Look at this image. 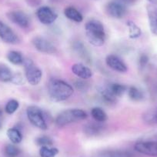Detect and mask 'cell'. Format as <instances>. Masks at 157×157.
I'll use <instances>...</instances> for the list:
<instances>
[{
    "label": "cell",
    "mask_w": 157,
    "mask_h": 157,
    "mask_svg": "<svg viewBox=\"0 0 157 157\" xmlns=\"http://www.w3.org/2000/svg\"><path fill=\"white\" fill-rule=\"evenodd\" d=\"M73 88L65 81L52 78L48 84V94L52 102H59L66 100L73 94Z\"/></svg>",
    "instance_id": "6da1fadb"
},
{
    "label": "cell",
    "mask_w": 157,
    "mask_h": 157,
    "mask_svg": "<svg viewBox=\"0 0 157 157\" xmlns=\"http://www.w3.org/2000/svg\"><path fill=\"white\" fill-rule=\"evenodd\" d=\"M85 30L87 39L93 46H103L106 36L104 25L100 21L96 19L89 21L86 24Z\"/></svg>",
    "instance_id": "7a4b0ae2"
},
{
    "label": "cell",
    "mask_w": 157,
    "mask_h": 157,
    "mask_svg": "<svg viewBox=\"0 0 157 157\" xmlns=\"http://www.w3.org/2000/svg\"><path fill=\"white\" fill-rule=\"evenodd\" d=\"M87 118V113L80 109H69L59 113L56 118V125L62 128L72 123L82 121Z\"/></svg>",
    "instance_id": "3957f363"
},
{
    "label": "cell",
    "mask_w": 157,
    "mask_h": 157,
    "mask_svg": "<svg viewBox=\"0 0 157 157\" xmlns=\"http://www.w3.org/2000/svg\"><path fill=\"white\" fill-rule=\"evenodd\" d=\"M25 76L29 83L32 86H37L41 82L43 72L30 59L24 60Z\"/></svg>",
    "instance_id": "277c9868"
},
{
    "label": "cell",
    "mask_w": 157,
    "mask_h": 157,
    "mask_svg": "<svg viewBox=\"0 0 157 157\" xmlns=\"http://www.w3.org/2000/svg\"><path fill=\"white\" fill-rule=\"evenodd\" d=\"M26 115L29 121L35 127L42 130L47 129V124L42 109L36 105H30L27 108Z\"/></svg>",
    "instance_id": "5b68a950"
},
{
    "label": "cell",
    "mask_w": 157,
    "mask_h": 157,
    "mask_svg": "<svg viewBox=\"0 0 157 157\" xmlns=\"http://www.w3.org/2000/svg\"><path fill=\"white\" fill-rule=\"evenodd\" d=\"M134 149L143 155L157 157V138L137 142Z\"/></svg>",
    "instance_id": "8992f818"
},
{
    "label": "cell",
    "mask_w": 157,
    "mask_h": 157,
    "mask_svg": "<svg viewBox=\"0 0 157 157\" xmlns=\"http://www.w3.org/2000/svg\"><path fill=\"white\" fill-rule=\"evenodd\" d=\"M35 49L39 52L45 54H55L57 52L56 46L46 38L42 36H36L32 40Z\"/></svg>",
    "instance_id": "52a82bcc"
},
{
    "label": "cell",
    "mask_w": 157,
    "mask_h": 157,
    "mask_svg": "<svg viewBox=\"0 0 157 157\" xmlns=\"http://www.w3.org/2000/svg\"><path fill=\"white\" fill-rule=\"evenodd\" d=\"M8 19L22 29H28L30 25V19L28 15L21 10H14L7 13Z\"/></svg>",
    "instance_id": "ba28073f"
},
{
    "label": "cell",
    "mask_w": 157,
    "mask_h": 157,
    "mask_svg": "<svg viewBox=\"0 0 157 157\" xmlns=\"http://www.w3.org/2000/svg\"><path fill=\"white\" fill-rule=\"evenodd\" d=\"M0 39L6 43L16 45L19 43V38L9 25L0 20Z\"/></svg>",
    "instance_id": "9c48e42d"
},
{
    "label": "cell",
    "mask_w": 157,
    "mask_h": 157,
    "mask_svg": "<svg viewBox=\"0 0 157 157\" xmlns=\"http://www.w3.org/2000/svg\"><path fill=\"white\" fill-rule=\"evenodd\" d=\"M105 10L109 16L115 19H122L127 13L126 6L123 2L116 1L109 2L105 7Z\"/></svg>",
    "instance_id": "30bf717a"
},
{
    "label": "cell",
    "mask_w": 157,
    "mask_h": 157,
    "mask_svg": "<svg viewBox=\"0 0 157 157\" xmlns=\"http://www.w3.org/2000/svg\"><path fill=\"white\" fill-rule=\"evenodd\" d=\"M36 16L39 22L46 25L52 24L57 19L56 13L48 6H42L38 9Z\"/></svg>",
    "instance_id": "8fae6325"
},
{
    "label": "cell",
    "mask_w": 157,
    "mask_h": 157,
    "mask_svg": "<svg viewBox=\"0 0 157 157\" xmlns=\"http://www.w3.org/2000/svg\"><path fill=\"white\" fill-rule=\"evenodd\" d=\"M105 63L110 69L116 72H126L128 70L126 63L118 56L109 55L105 59Z\"/></svg>",
    "instance_id": "7c38bea8"
},
{
    "label": "cell",
    "mask_w": 157,
    "mask_h": 157,
    "mask_svg": "<svg viewBox=\"0 0 157 157\" xmlns=\"http://www.w3.org/2000/svg\"><path fill=\"white\" fill-rule=\"evenodd\" d=\"M72 72L75 75H76L78 78H80L82 79H88L93 76V72L88 66L82 64V63H75L72 65Z\"/></svg>",
    "instance_id": "4fadbf2b"
},
{
    "label": "cell",
    "mask_w": 157,
    "mask_h": 157,
    "mask_svg": "<svg viewBox=\"0 0 157 157\" xmlns=\"http://www.w3.org/2000/svg\"><path fill=\"white\" fill-rule=\"evenodd\" d=\"M101 123H99V122L87 123L83 126V132L85 135L90 137L101 135L105 129V126Z\"/></svg>",
    "instance_id": "5bb4252c"
},
{
    "label": "cell",
    "mask_w": 157,
    "mask_h": 157,
    "mask_svg": "<svg viewBox=\"0 0 157 157\" xmlns=\"http://www.w3.org/2000/svg\"><path fill=\"white\" fill-rule=\"evenodd\" d=\"M146 10L151 33L157 36V6L149 5L146 7Z\"/></svg>",
    "instance_id": "9a60e30c"
},
{
    "label": "cell",
    "mask_w": 157,
    "mask_h": 157,
    "mask_svg": "<svg viewBox=\"0 0 157 157\" xmlns=\"http://www.w3.org/2000/svg\"><path fill=\"white\" fill-rule=\"evenodd\" d=\"M72 48H73L74 51L75 53L78 56L82 58L84 61L87 62V63H91V56L87 50L86 47L84 46L83 43L80 41H75L73 43L72 45Z\"/></svg>",
    "instance_id": "2e32d148"
},
{
    "label": "cell",
    "mask_w": 157,
    "mask_h": 157,
    "mask_svg": "<svg viewBox=\"0 0 157 157\" xmlns=\"http://www.w3.org/2000/svg\"><path fill=\"white\" fill-rule=\"evenodd\" d=\"M143 120L146 124L157 126V106L145 112L143 115Z\"/></svg>",
    "instance_id": "e0dca14e"
},
{
    "label": "cell",
    "mask_w": 157,
    "mask_h": 157,
    "mask_svg": "<svg viewBox=\"0 0 157 157\" xmlns=\"http://www.w3.org/2000/svg\"><path fill=\"white\" fill-rule=\"evenodd\" d=\"M64 14L67 19H70L73 22H81L83 20V17H82V15L81 14L80 12H78L74 7L69 6L65 9Z\"/></svg>",
    "instance_id": "ac0fdd59"
},
{
    "label": "cell",
    "mask_w": 157,
    "mask_h": 157,
    "mask_svg": "<svg viewBox=\"0 0 157 157\" xmlns=\"http://www.w3.org/2000/svg\"><path fill=\"white\" fill-rule=\"evenodd\" d=\"M98 157H133L130 152L124 150H106L100 152Z\"/></svg>",
    "instance_id": "d6986e66"
},
{
    "label": "cell",
    "mask_w": 157,
    "mask_h": 157,
    "mask_svg": "<svg viewBox=\"0 0 157 157\" xmlns=\"http://www.w3.org/2000/svg\"><path fill=\"white\" fill-rule=\"evenodd\" d=\"M108 89L109 91L116 96V98L121 97L128 90V87L126 86L121 83H111L108 86Z\"/></svg>",
    "instance_id": "ffe728a7"
},
{
    "label": "cell",
    "mask_w": 157,
    "mask_h": 157,
    "mask_svg": "<svg viewBox=\"0 0 157 157\" xmlns=\"http://www.w3.org/2000/svg\"><path fill=\"white\" fill-rule=\"evenodd\" d=\"M91 116L96 122L104 123L108 120L106 113L100 107H94L91 110Z\"/></svg>",
    "instance_id": "44dd1931"
},
{
    "label": "cell",
    "mask_w": 157,
    "mask_h": 157,
    "mask_svg": "<svg viewBox=\"0 0 157 157\" xmlns=\"http://www.w3.org/2000/svg\"><path fill=\"white\" fill-rule=\"evenodd\" d=\"M7 136L13 144H19L22 140V134L17 128H10L7 130Z\"/></svg>",
    "instance_id": "7402d4cb"
},
{
    "label": "cell",
    "mask_w": 157,
    "mask_h": 157,
    "mask_svg": "<svg viewBox=\"0 0 157 157\" xmlns=\"http://www.w3.org/2000/svg\"><path fill=\"white\" fill-rule=\"evenodd\" d=\"M128 96L131 100L134 102H140L144 99V94L143 91L136 86H130L128 88Z\"/></svg>",
    "instance_id": "603a6c76"
},
{
    "label": "cell",
    "mask_w": 157,
    "mask_h": 157,
    "mask_svg": "<svg viewBox=\"0 0 157 157\" xmlns=\"http://www.w3.org/2000/svg\"><path fill=\"white\" fill-rule=\"evenodd\" d=\"M7 59L13 65L16 66H19V65L23 64L24 63V58L22 56V53L18 51H10L7 54Z\"/></svg>",
    "instance_id": "cb8c5ba5"
},
{
    "label": "cell",
    "mask_w": 157,
    "mask_h": 157,
    "mask_svg": "<svg viewBox=\"0 0 157 157\" xmlns=\"http://www.w3.org/2000/svg\"><path fill=\"white\" fill-rule=\"evenodd\" d=\"M13 73L11 69L4 64H0V81L3 82H11Z\"/></svg>",
    "instance_id": "d4e9b609"
},
{
    "label": "cell",
    "mask_w": 157,
    "mask_h": 157,
    "mask_svg": "<svg viewBox=\"0 0 157 157\" xmlns=\"http://www.w3.org/2000/svg\"><path fill=\"white\" fill-rule=\"evenodd\" d=\"M99 94L102 101H104L105 103H115L116 102V97L109 91L107 86L99 90Z\"/></svg>",
    "instance_id": "484cf974"
},
{
    "label": "cell",
    "mask_w": 157,
    "mask_h": 157,
    "mask_svg": "<svg viewBox=\"0 0 157 157\" xmlns=\"http://www.w3.org/2000/svg\"><path fill=\"white\" fill-rule=\"evenodd\" d=\"M126 25L129 29V36L130 39H137L141 36V29L135 22L132 21H128Z\"/></svg>",
    "instance_id": "4316f807"
},
{
    "label": "cell",
    "mask_w": 157,
    "mask_h": 157,
    "mask_svg": "<svg viewBox=\"0 0 157 157\" xmlns=\"http://www.w3.org/2000/svg\"><path fill=\"white\" fill-rule=\"evenodd\" d=\"M59 153V149L51 146H42L39 149V155L41 157H56Z\"/></svg>",
    "instance_id": "83f0119b"
},
{
    "label": "cell",
    "mask_w": 157,
    "mask_h": 157,
    "mask_svg": "<svg viewBox=\"0 0 157 157\" xmlns=\"http://www.w3.org/2000/svg\"><path fill=\"white\" fill-rule=\"evenodd\" d=\"M21 150L15 144H8L5 147V154L7 157H17Z\"/></svg>",
    "instance_id": "f1b7e54d"
},
{
    "label": "cell",
    "mask_w": 157,
    "mask_h": 157,
    "mask_svg": "<svg viewBox=\"0 0 157 157\" xmlns=\"http://www.w3.org/2000/svg\"><path fill=\"white\" fill-rule=\"evenodd\" d=\"M19 107V103L17 100L16 99H11V100L9 101L6 103L5 107L6 113H8V114L11 115L13 114L14 113H16L17 111V109Z\"/></svg>",
    "instance_id": "f546056e"
},
{
    "label": "cell",
    "mask_w": 157,
    "mask_h": 157,
    "mask_svg": "<svg viewBox=\"0 0 157 157\" xmlns=\"http://www.w3.org/2000/svg\"><path fill=\"white\" fill-rule=\"evenodd\" d=\"M36 143L37 146H52L53 145V141L52 139L47 136H42L38 137L36 140Z\"/></svg>",
    "instance_id": "4dcf8cb0"
},
{
    "label": "cell",
    "mask_w": 157,
    "mask_h": 157,
    "mask_svg": "<svg viewBox=\"0 0 157 157\" xmlns=\"http://www.w3.org/2000/svg\"><path fill=\"white\" fill-rule=\"evenodd\" d=\"M74 86L79 92H86L89 90V83L86 82L85 79L76 80L74 82Z\"/></svg>",
    "instance_id": "1f68e13d"
},
{
    "label": "cell",
    "mask_w": 157,
    "mask_h": 157,
    "mask_svg": "<svg viewBox=\"0 0 157 157\" xmlns=\"http://www.w3.org/2000/svg\"><path fill=\"white\" fill-rule=\"evenodd\" d=\"M12 83L15 84V85L20 86L22 85L24 83V78L22 76V75L21 73H15L13 75V77H12L11 79Z\"/></svg>",
    "instance_id": "d6a6232c"
},
{
    "label": "cell",
    "mask_w": 157,
    "mask_h": 157,
    "mask_svg": "<svg viewBox=\"0 0 157 157\" xmlns=\"http://www.w3.org/2000/svg\"><path fill=\"white\" fill-rule=\"evenodd\" d=\"M149 56H148L146 54H141L139 57V60H138V63H139V66H140V68H145L146 66V65L148 64L149 63Z\"/></svg>",
    "instance_id": "836d02e7"
},
{
    "label": "cell",
    "mask_w": 157,
    "mask_h": 157,
    "mask_svg": "<svg viewBox=\"0 0 157 157\" xmlns=\"http://www.w3.org/2000/svg\"><path fill=\"white\" fill-rule=\"evenodd\" d=\"M148 2H150L152 5L154 6H157V0H147Z\"/></svg>",
    "instance_id": "e575fe53"
},
{
    "label": "cell",
    "mask_w": 157,
    "mask_h": 157,
    "mask_svg": "<svg viewBox=\"0 0 157 157\" xmlns=\"http://www.w3.org/2000/svg\"><path fill=\"white\" fill-rule=\"evenodd\" d=\"M1 115H2V110L0 109V116H1Z\"/></svg>",
    "instance_id": "d590c367"
},
{
    "label": "cell",
    "mask_w": 157,
    "mask_h": 157,
    "mask_svg": "<svg viewBox=\"0 0 157 157\" xmlns=\"http://www.w3.org/2000/svg\"><path fill=\"white\" fill-rule=\"evenodd\" d=\"M0 126H1V125H0Z\"/></svg>",
    "instance_id": "8d00e7d4"
}]
</instances>
